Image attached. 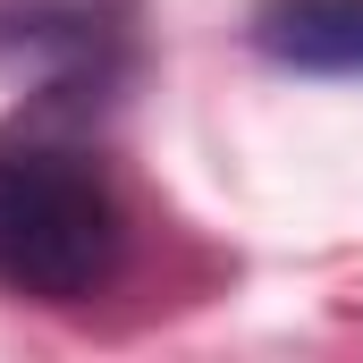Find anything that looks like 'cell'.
<instances>
[{"instance_id":"cell-2","label":"cell","mask_w":363,"mask_h":363,"mask_svg":"<svg viewBox=\"0 0 363 363\" xmlns=\"http://www.w3.org/2000/svg\"><path fill=\"white\" fill-rule=\"evenodd\" d=\"M254 51L296 77H363V0H254Z\"/></svg>"},{"instance_id":"cell-1","label":"cell","mask_w":363,"mask_h":363,"mask_svg":"<svg viewBox=\"0 0 363 363\" xmlns=\"http://www.w3.org/2000/svg\"><path fill=\"white\" fill-rule=\"evenodd\" d=\"M127 262L118 186L77 135L9 127L0 135V296L85 304Z\"/></svg>"}]
</instances>
